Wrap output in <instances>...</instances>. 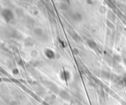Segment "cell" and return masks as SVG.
I'll return each instance as SVG.
<instances>
[{
	"instance_id": "9a60e30c",
	"label": "cell",
	"mask_w": 126,
	"mask_h": 105,
	"mask_svg": "<svg viewBox=\"0 0 126 105\" xmlns=\"http://www.w3.org/2000/svg\"><path fill=\"white\" fill-rule=\"evenodd\" d=\"M123 63L126 66V58H125V59H123Z\"/></svg>"
},
{
	"instance_id": "52a82bcc",
	"label": "cell",
	"mask_w": 126,
	"mask_h": 105,
	"mask_svg": "<svg viewBox=\"0 0 126 105\" xmlns=\"http://www.w3.org/2000/svg\"><path fill=\"white\" fill-rule=\"evenodd\" d=\"M73 19L76 22H80L82 20V15L79 12L74 13L73 15Z\"/></svg>"
},
{
	"instance_id": "5b68a950",
	"label": "cell",
	"mask_w": 126,
	"mask_h": 105,
	"mask_svg": "<svg viewBox=\"0 0 126 105\" xmlns=\"http://www.w3.org/2000/svg\"><path fill=\"white\" fill-rule=\"evenodd\" d=\"M61 78L63 80H65V81H68L70 78V72L67 71H64L61 73L60 75Z\"/></svg>"
},
{
	"instance_id": "9c48e42d",
	"label": "cell",
	"mask_w": 126,
	"mask_h": 105,
	"mask_svg": "<svg viewBox=\"0 0 126 105\" xmlns=\"http://www.w3.org/2000/svg\"><path fill=\"white\" fill-rule=\"evenodd\" d=\"M60 95L61 97H62L63 98H65V99H68L69 98V95L68 94V93L66 92L65 91H62L60 93Z\"/></svg>"
},
{
	"instance_id": "2e32d148",
	"label": "cell",
	"mask_w": 126,
	"mask_h": 105,
	"mask_svg": "<svg viewBox=\"0 0 126 105\" xmlns=\"http://www.w3.org/2000/svg\"><path fill=\"white\" fill-rule=\"evenodd\" d=\"M124 82H125V83H126V78L124 79Z\"/></svg>"
},
{
	"instance_id": "e0dca14e",
	"label": "cell",
	"mask_w": 126,
	"mask_h": 105,
	"mask_svg": "<svg viewBox=\"0 0 126 105\" xmlns=\"http://www.w3.org/2000/svg\"></svg>"
},
{
	"instance_id": "ba28073f",
	"label": "cell",
	"mask_w": 126,
	"mask_h": 105,
	"mask_svg": "<svg viewBox=\"0 0 126 105\" xmlns=\"http://www.w3.org/2000/svg\"><path fill=\"white\" fill-rule=\"evenodd\" d=\"M71 36H72V38L73 39V40L75 41L76 42H80V41H81V37L77 34V33H73V34H72Z\"/></svg>"
},
{
	"instance_id": "7c38bea8",
	"label": "cell",
	"mask_w": 126,
	"mask_h": 105,
	"mask_svg": "<svg viewBox=\"0 0 126 105\" xmlns=\"http://www.w3.org/2000/svg\"><path fill=\"white\" fill-rule=\"evenodd\" d=\"M60 7L62 8V9H63V10H66L68 8L66 4H65V3H62V6H60Z\"/></svg>"
},
{
	"instance_id": "7a4b0ae2",
	"label": "cell",
	"mask_w": 126,
	"mask_h": 105,
	"mask_svg": "<svg viewBox=\"0 0 126 105\" xmlns=\"http://www.w3.org/2000/svg\"><path fill=\"white\" fill-rule=\"evenodd\" d=\"M44 54H45L46 57L47 59H50V60L54 59L55 58V56H56V54L55 53V52L50 49H46L45 51H44Z\"/></svg>"
},
{
	"instance_id": "277c9868",
	"label": "cell",
	"mask_w": 126,
	"mask_h": 105,
	"mask_svg": "<svg viewBox=\"0 0 126 105\" xmlns=\"http://www.w3.org/2000/svg\"><path fill=\"white\" fill-rule=\"evenodd\" d=\"M87 44L91 49H95L97 47V42L92 39H88L87 41Z\"/></svg>"
},
{
	"instance_id": "3957f363",
	"label": "cell",
	"mask_w": 126,
	"mask_h": 105,
	"mask_svg": "<svg viewBox=\"0 0 126 105\" xmlns=\"http://www.w3.org/2000/svg\"><path fill=\"white\" fill-rule=\"evenodd\" d=\"M35 44L34 40L32 38H27L24 41V44L26 47H33Z\"/></svg>"
},
{
	"instance_id": "8992f818",
	"label": "cell",
	"mask_w": 126,
	"mask_h": 105,
	"mask_svg": "<svg viewBox=\"0 0 126 105\" xmlns=\"http://www.w3.org/2000/svg\"><path fill=\"white\" fill-rule=\"evenodd\" d=\"M34 33L38 37H42L44 35V32L41 28H36L34 29Z\"/></svg>"
},
{
	"instance_id": "5bb4252c",
	"label": "cell",
	"mask_w": 126,
	"mask_h": 105,
	"mask_svg": "<svg viewBox=\"0 0 126 105\" xmlns=\"http://www.w3.org/2000/svg\"><path fill=\"white\" fill-rule=\"evenodd\" d=\"M120 56H119V55H115V57H114V59H115V60H116L117 61H118V60H119H119H120Z\"/></svg>"
},
{
	"instance_id": "6da1fadb",
	"label": "cell",
	"mask_w": 126,
	"mask_h": 105,
	"mask_svg": "<svg viewBox=\"0 0 126 105\" xmlns=\"http://www.w3.org/2000/svg\"><path fill=\"white\" fill-rule=\"evenodd\" d=\"M2 16L6 22H11L14 19V14L9 9H4L2 11Z\"/></svg>"
},
{
	"instance_id": "8fae6325",
	"label": "cell",
	"mask_w": 126,
	"mask_h": 105,
	"mask_svg": "<svg viewBox=\"0 0 126 105\" xmlns=\"http://www.w3.org/2000/svg\"><path fill=\"white\" fill-rule=\"evenodd\" d=\"M107 25H108V26L109 28H110V29H114V25L111 22H107Z\"/></svg>"
},
{
	"instance_id": "30bf717a",
	"label": "cell",
	"mask_w": 126,
	"mask_h": 105,
	"mask_svg": "<svg viewBox=\"0 0 126 105\" xmlns=\"http://www.w3.org/2000/svg\"><path fill=\"white\" fill-rule=\"evenodd\" d=\"M38 52L36 50H33V51L31 52V55H32L33 57H36L38 56Z\"/></svg>"
},
{
	"instance_id": "4fadbf2b",
	"label": "cell",
	"mask_w": 126,
	"mask_h": 105,
	"mask_svg": "<svg viewBox=\"0 0 126 105\" xmlns=\"http://www.w3.org/2000/svg\"><path fill=\"white\" fill-rule=\"evenodd\" d=\"M19 70H18L17 68H14L13 70V73L14 74H15V75H16V74H19Z\"/></svg>"
}]
</instances>
